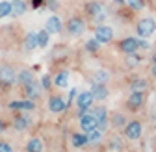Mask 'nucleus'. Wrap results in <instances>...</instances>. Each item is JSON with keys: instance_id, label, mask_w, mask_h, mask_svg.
Segmentation results:
<instances>
[{"instance_id": "423d86ee", "label": "nucleus", "mask_w": 156, "mask_h": 152, "mask_svg": "<svg viewBox=\"0 0 156 152\" xmlns=\"http://www.w3.org/2000/svg\"><path fill=\"white\" fill-rule=\"evenodd\" d=\"M65 28L71 35H82L84 30H86V21L82 17H71L65 24Z\"/></svg>"}, {"instance_id": "0eeeda50", "label": "nucleus", "mask_w": 156, "mask_h": 152, "mask_svg": "<svg viewBox=\"0 0 156 152\" xmlns=\"http://www.w3.org/2000/svg\"><path fill=\"white\" fill-rule=\"evenodd\" d=\"M119 50L126 56V54H134V52H138L140 50V39L138 37H125V39L119 41Z\"/></svg>"}, {"instance_id": "bb28decb", "label": "nucleus", "mask_w": 156, "mask_h": 152, "mask_svg": "<svg viewBox=\"0 0 156 152\" xmlns=\"http://www.w3.org/2000/svg\"><path fill=\"white\" fill-rule=\"evenodd\" d=\"M48 37H50V32L45 28V30H41V32H37V45L41 47V48H45L47 45H48Z\"/></svg>"}, {"instance_id": "2eb2a0df", "label": "nucleus", "mask_w": 156, "mask_h": 152, "mask_svg": "<svg viewBox=\"0 0 156 152\" xmlns=\"http://www.w3.org/2000/svg\"><path fill=\"white\" fill-rule=\"evenodd\" d=\"M91 93H93V98L95 100H104V98H108V87H106V84H93V87H91Z\"/></svg>"}, {"instance_id": "79ce46f5", "label": "nucleus", "mask_w": 156, "mask_h": 152, "mask_svg": "<svg viewBox=\"0 0 156 152\" xmlns=\"http://www.w3.org/2000/svg\"><path fill=\"white\" fill-rule=\"evenodd\" d=\"M152 74L156 76V63H152Z\"/></svg>"}, {"instance_id": "f704fd0d", "label": "nucleus", "mask_w": 156, "mask_h": 152, "mask_svg": "<svg viewBox=\"0 0 156 152\" xmlns=\"http://www.w3.org/2000/svg\"><path fill=\"white\" fill-rule=\"evenodd\" d=\"M0 152H13V147L6 141H0Z\"/></svg>"}, {"instance_id": "6ab92c4d", "label": "nucleus", "mask_w": 156, "mask_h": 152, "mask_svg": "<svg viewBox=\"0 0 156 152\" xmlns=\"http://www.w3.org/2000/svg\"><path fill=\"white\" fill-rule=\"evenodd\" d=\"M17 82L21 84L23 87H24V85H28L30 82H34V72H32V71H28V69H23L21 72L17 74Z\"/></svg>"}, {"instance_id": "20e7f679", "label": "nucleus", "mask_w": 156, "mask_h": 152, "mask_svg": "<svg viewBox=\"0 0 156 152\" xmlns=\"http://www.w3.org/2000/svg\"><path fill=\"white\" fill-rule=\"evenodd\" d=\"M145 104V91H130L126 98V108L132 111H138Z\"/></svg>"}, {"instance_id": "e433bc0d", "label": "nucleus", "mask_w": 156, "mask_h": 152, "mask_svg": "<svg viewBox=\"0 0 156 152\" xmlns=\"http://www.w3.org/2000/svg\"><path fill=\"white\" fill-rule=\"evenodd\" d=\"M140 48H141V50H149V48H151V45H149V41H145V39H143V37H141V39H140Z\"/></svg>"}, {"instance_id": "b1692460", "label": "nucleus", "mask_w": 156, "mask_h": 152, "mask_svg": "<svg viewBox=\"0 0 156 152\" xmlns=\"http://www.w3.org/2000/svg\"><path fill=\"white\" fill-rule=\"evenodd\" d=\"M26 150H28V152H43V141L37 139V137L30 139L28 145H26Z\"/></svg>"}, {"instance_id": "c85d7f7f", "label": "nucleus", "mask_w": 156, "mask_h": 152, "mask_svg": "<svg viewBox=\"0 0 156 152\" xmlns=\"http://www.w3.org/2000/svg\"><path fill=\"white\" fill-rule=\"evenodd\" d=\"M99 48H101V43L97 41L95 37H93V39H87V41H86V50H87V52L97 54V52H99Z\"/></svg>"}, {"instance_id": "f8f14e48", "label": "nucleus", "mask_w": 156, "mask_h": 152, "mask_svg": "<svg viewBox=\"0 0 156 152\" xmlns=\"http://www.w3.org/2000/svg\"><path fill=\"white\" fill-rule=\"evenodd\" d=\"M9 109H15V111H32L35 109V102L30 100V98H24V100H13L8 104Z\"/></svg>"}, {"instance_id": "f03ea898", "label": "nucleus", "mask_w": 156, "mask_h": 152, "mask_svg": "<svg viewBox=\"0 0 156 152\" xmlns=\"http://www.w3.org/2000/svg\"><path fill=\"white\" fill-rule=\"evenodd\" d=\"M93 102H95V98H93V93L91 91H84V93H80L76 97V106H78V115H84V113H87L89 111V108L93 106Z\"/></svg>"}, {"instance_id": "9b49d317", "label": "nucleus", "mask_w": 156, "mask_h": 152, "mask_svg": "<svg viewBox=\"0 0 156 152\" xmlns=\"http://www.w3.org/2000/svg\"><path fill=\"white\" fill-rule=\"evenodd\" d=\"M48 109L52 113H62V111L67 109V102L63 100V97H60V95H52L48 98Z\"/></svg>"}, {"instance_id": "cd10ccee", "label": "nucleus", "mask_w": 156, "mask_h": 152, "mask_svg": "<svg viewBox=\"0 0 156 152\" xmlns=\"http://www.w3.org/2000/svg\"><path fill=\"white\" fill-rule=\"evenodd\" d=\"M126 8L132 11H140L145 8V0H126Z\"/></svg>"}, {"instance_id": "ddd939ff", "label": "nucleus", "mask_w": 156, "mask_h": 152, "mask_svg": "<svg viewBox=\"0 0 156 152\" xmlns=\"http://www.w3.org/2000/svg\"><path fill=\"white\" fill-rule=\"evenodd\" d=\"M84 11L93 19V17H97V15L104 13V8H102V4H101V2H97V0H91V2H87V4L84 6Z\"/></svg>"}, {"instance_id": "aec40b11", "label": "nucleus", "mask_w": 156, "mask_h": 152, "mask_svg": "<svg viewBox=\"0 0 156 152\" xmlns=\"http://www.w3.org/2000/svg\"><path fill=\"white\" fill-rule=\"evenodd\" d=\"M28 126H30V119H28V115H17V117L13 119V128L19 130V132L26 130Z\"/></svg>"}, {"instance_id": "ea45409f", "label": "nucleus", "mask_w": 156, "mask_h": 152, "mask_svg": "<svg viewBox=\"0 0 156 152\" xmlns=\"http://www.w3.org/2000/svg\"><path fill=\"white\" fill-rule=\"evenodd\" d=\"M113 4H117L119 8H123V6H126V0H113Z\"/></svg>"}, {"instance_id": "5701e85b", "label": "nucleus", "mask_w": 156, "mask_h": 152, "mask_svg": "<svg viewBox=\"0 0 156 152\" xmlns=\"http://www.w3.org/2000/svg\"><path fill=\"white\" fill-rule=\"evenodd\" d=\"M140 61H141V58L138 54H126V58H125V65H126V69H134V67H138L140 65Z\"/></svg>"}, {"instance_id": "4c0bfd02", "label": "nucleus", "mask_w": 156, "mask_h": 152, "mask_svg": "<svg viewBox=\"0 0 156 152\" xmlns=\"http://www.w3.org/2000/svg\"><path fill=\"white\" fill-rule=\"evenodd\" d=\"M76 97H78V91H76V89H74V87H73V89H71V91H69V98H71V100H73V98H76Z\"/></svg>"}, {"instance_id": "412c9836", "label": "nucleus", "mask_w": 156, "mask_h": 152, "mask_svg": "<svg viewBox=\"0 0 156 152\" xmlns=\"http://www.w3.org/2000/svg\"><path fill=\"white\" fill-rule=\"evenodd\" d=\"M54 85L56 87H65L67 84H69V72L67 71H62V72H58L56 76H54Z\"/></svg>"}, {"instance_id": "f257e3e1", "label": "nucleus", "mask_w": 156, "mask_h": 152, "mask_svg": "<svg viewBox=\"0 0 156 152\" xmlns=\"http://www.w3.org/2000/svg\"><path fill=\"white\" fill-rule=\"evenodd\" d=\"M154 32H156V21L152 17H143V19L138 21V24H136V33H138V37L147 39V37H151Z\"/></svg>"}, {"instance_id": "dca6fc26", "label": "nucleus", "mask_w": 156, "mask_h": 152, "mask_svg": "<svg viewBox=\"0 0 156 152\" xmlns=\"http://www.w3.org/2000/svg\"><path fill=\"white\" fill-rule=\"evenodd\" d=\"M147 89H149V82H147V78L136 76V78L130 80V91H147Z\"/></svg>"}, {"instance_id": "58836bf2", "label": "nucleus", "mask_w": 156, "mask_h": 152, "mask_svg": "<svg viewBox=\"0 0 156 152\" xmlns=\"http://www.w3.org/2000/svg\"><path fill=\"white\" fill-rule=\"evenodd\" d=\"M43 2H45V0H32V8H35V9H37V8L41 6Z\"/></svg>"}, {"instance_id": "473e14b6", "label": "nucleus", "mask_w": 156, "mask_h": 152, "mask_svg": "<svg viewBox=\"0 0 156 152\" xmlns=\"http://www.w3.org/2000/svg\"><path fill=\"white\" fill-rule=\"evenodd\" d=\"M52 84H54V82H52V78H50L48 74H45L43 78H41V87H43V89H50Z\"/></svg>"}, {"instance_id": "c9c22d12", "label": "nucleus", "mask_w": 156, "mask_h": 152, "mask_svg": "<svg viewBox=\"0 0 156 152\" xmlns=\"http://www.w3.org/2000/svg\"><path fill=\"white\" fill-rule=\"evenodd\" d=\"M45 2H47V8H48V9H52V11H56L58 8H60L58 0H45Z\"/></svg>"}, {"instance_id": "393cba45", "label": "nucleus", "mask_w": 156, "mask_h": 152, "mask_svg": "<svg viewBox=\"0 0 156 152\" xmlns=\"http://www.w3.org/2000/svg\"><path fill=\"white\" fill-rule=\"evenodd\" d=\"M35 47H39V45H37V33H35V32H30V33L26 35V39H24V48H26V50H34Z\"/></svg>"}, {"instance_id": "6e6552de", "label": "nucleus", "mask_w": 156, "mask_h": 152, "mask_svg": "<svg viewBox=\"0 0 156 152\" xmlns=\"http://www.w3.org/2000/svg\"><path fill=\"white\" fill-rule=\"evenodd\" d=\"M95 39L99 41L101 45H106L113 39V28L106 26V24H99L95 28Z\"/></svg>"}, {"instance_id": "a19ab883", "label": "nucleus", "mask_w": 156, "mask_h": 152, "mask_svg": "<svg viewBox=\"0 0 156 152\" xmlns=\"http://www.w3.org/2000/svg\"><path fill=\"white\" fill-rule=\"evenodd\" d=\"M4 128H6V124H4V121H2V119H0V134L4 132Z\"/></svg>"}, {"instance_id": "39448f33", "label": "nucleus", "mask_w": 156, "mask_h": 152, "mask_svg": "<svg viewBox=\"0 0 156 152\" xmlns=\"http://www.w3.org/2000/svg\"><path fill=\"white\" fill-rule=\"evenodd\" d=\"M15 82H17V72L13 71V67H9V65L0 67V85H2V87H9Z\"/></svg>"}, {"instance_id": "c756f323", "label": "nucleus", "mask_w": 156, "mask_h": 152, "mask_svg": "<svg viewBox=\"0 0 156 152\" xmlns=\"http://www.w3.org/2000/svg\"><path fill=\"white\" fill-rule=\"evenodd\" d=\"M112 124L117 126V128H125V124H126L125 115H123V113H115V115L112 117Z\"/></svg>"}, {"instance_id": "37998d69", "label": "nucleus", "mask_w": 156, "mask_h": 152, "mask_svg": "<svg viewBox=\"0 0 156 152\" xmlns=\"http://www.w3.org/2000/svg\"><path fill=\"white\" fill-rule=\"evenodd\" d=\"M152 63H156V52L152 54Z\"/></svg>"}, {"instance_id": "a211bd4d", "label": "nucleus", "mask_w": 156, "mask_h": 152, "mask_svg": "<svg viewBox=\"0 0 156 152\" xmlns=\"http://www.w3.org/2000/svg\"><path fill=\"white\" fill-rule=\"evenodd\" d=\"M50 33H60L62 32V21H60V19H58L56 15H52L50 19H47V26H45Z\"/></svg>"}, {"instance_id": "4be33fe9", "label": "nucleus", "mask_w": 156, "mask_h": 152, "mask_svg": "<svg viewBox=\"0 0 156 152\" xmlns=\"http://www.w3.org/2000/svg\"><path fill=\"white\" fill-rule=\"evenodd\" d=\"M71 143H73V147H76V148L87 145V134H73V136H71Z\"/></svg>"}, {"instance_id": "9d476101", "label": "nucleus", "mask_w": 156, "mask_h": 152, "mask_svg": "<svg viewBox=\"0 0 156 152\" xmlns=\"http://www.w3.org/2000/svg\"><path fill=\"white\" fill-rule=\"evenodd\" d=\"M91 113L97 117V121H99L97 128H99L101 132H104V130H106V126H108V111H106V108H104V106L93 108V109H91Z\"/></svg>"}, {"instance_id": "72a5a7b5", "label": "nucleus", "mask_w": 156, "mask_h": 152, "mask_svg": "<svg viewBox=\"0 0 156 152\" xmlns=\"http://www.w3.org/2000/svg\"><path fill=\"white\" fill-rule=\"evenodd\" d=\"M110 148H117V150H119V148H123V141L119 139V137H112V141H110Z\"/></svg>"}, {"instance_id": "1a4fd4ad", "label": "nucleus", "mask_w": 156, "mask_h": 152, "mask_svg": "<svg viewBox=\"0 0 156 152\" xmlns=\"http://www.w3.org/2000/svg\"><path fill=\"white\" fill-rule=\"evenodd\" d=\"M97 124H99V121H97V117L93 115L91 111L84 113V115L80 117V128H82V132H84V134H87V132L95 130V128H97Z\"/></svg>"}, {"instance_id": "f3484780", "label": "nucleus", "mask_w": 156, "mask_h": 152, "mask_svg": "<svg viewBox=\"0 0 156 152\" xmlns=\"http://www.w3.org/2000/svg\"><path fill=\"white\" fill-rule=\"evenodd\" d=\"M26 9H28V4L24 2V0H13V2H11V15H13V17L24 15Z\"/></svg>"}, {"instance_id": "2f4dec72", "label": "nucleus", "mask_w": 156, "mask_h": 152, "mask_svg": "<svg viewBox=\"0 0 156 152\" xmlns=\"http://www.w3.org/2000/svg\"><path fill=\"white\" fill-rule=\"evenodd\" d=\"M108 78H110V76H108L106 71H97V72H95V82H97V84H106Z\"/></svg>"}, {"instance_id": "7c9ffc66", "label": "nucleus", "mask_w": 156, "mask_h": 152, "mask_svg": "<svg viewBox=\"0 0 156 152\" xmlns=\"http://www.w3.org/2000/svg\"><path fill=\"white\" fill-rule=\"evenodd\" d=\"M8 15H11V2L4 0V2H0V19H4Z\"/></svg>"}, {"instance_id": "7ed1b4c3", "label": "nucleus", "mask_w": 156, "mask_h": 152, "mask_svg": "<svg viewBox=\"0 0 156 152\" xmlns=\"http://www.w3.org/2000/svg\"><path fill=\"white\" fill-rule=\"evenodd\" d=\"M125 137L130 139V141H136V139H140L141 137V132H143V126L140 121H128L125 124Z\"/></svg>"}, {"instance_id": "a878e982", "label": "nucleus", "mask_w": 156, "mask_h": 152, "mask_svg": "<svg viewBox=\"0 0 156 152\" xmlns=\"http://www.w3.org/2000/svg\"><path fill=\"white\" fill-rule=\"evenodd\" d=\"M101 141H102V132H101L99 128H95V130L87 132V143L97 145V143H101Z\"/></svg>"}, {"instance_id": "4468645a", "label": "nucleus", "mask_w": 156, "mask_h": 152, "mask_svg": "<svg viewBox=\"0 0 156 152\" xmlns=\"http://www.w3.org/2000/svg\"><path fill=\"white\" fill-rule=\"evenodd\" d=\"M41 84H35V82H30L28 85H24V95H26V98L30 100H35L39 95H41Z\"/></svg>"}]
</instances>
